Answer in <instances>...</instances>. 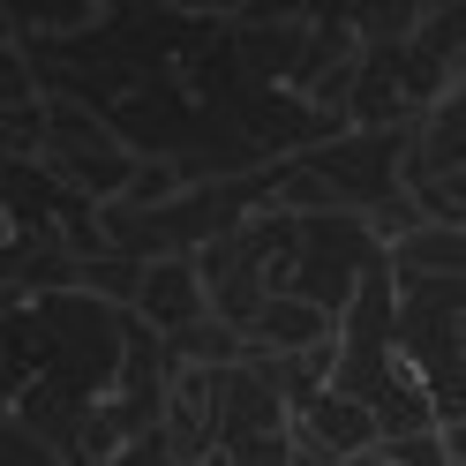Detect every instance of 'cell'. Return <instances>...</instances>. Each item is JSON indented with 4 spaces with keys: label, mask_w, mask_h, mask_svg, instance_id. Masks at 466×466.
I'll return each instance as SVG.
<instances>
[{
    "label": "cell",
    "mask_w": 466,
    "mask_h": 466,
    "mask_svg": "<svg viewBox=\"0 0 466 466\" xmlns=\"http://www.w3.org/2000/svg\"><path fill=\"white\" fill-rule=\"evenodd\" d=\"M211 466H226V459H211Z\"/></svg>",
    "instance_id": "ba28073f"
},
{
    "label": "cell",
    "mask_w": 466,
    "mask_h": 466,
    "mask_svg": "<svg viewBox=\"0 0 466 466\" xmlns=\"http://www.w3.org/2000/svg\"><path fill=\"white\" fill-rule=\"evenodd\" d=\"M384 459H391V466H451V451H444V429H414V436H384Z\"/></svg>",
    "instance_id": "5b68a950"
},
{
    "label": "cell",
    "mask_w": 466,
    "mask_h": 466,
    "mask_svg": "<svg viewBox=\"0 0 466 466\" xmlns=\"http://www.w3.org/2000/svg\"><path fill=\"white\" fill-rule=\"evenodd\" d=\"M324 346H339V316L324 301H301V294H271L264 316L248 324L256 361H294V354H324Z\"/></svg>",
    "instance_id": "7a4b0ae2"
},
{
    "label": "cell",
    "mask_w": 466,
    "mask_h": 466,
    "mask_svg": "<svg viewBox=\"0 0 466 466\" xmlns=\"http://www.w3.org/2000/svg\"><path fill=\"white\" fill-rule=\"evenodd\" d=\"M226 466H294V429L256 436V444H226Z\"/></svg>",
    "instance_id": "8992f818"
},
{
    "label": "cell",
    "mask_w": 466,
    "mask_h": 466,
    "mask_svg": "<svg viewBox=\"0 0 466 466\" xmlns=\"http://www.w3.org/2000/svg\"><path fill=\"white\" fill-rule=\"evenodd\" d=\"M136 316H143L158 339H181L188 324H203V316H211V286H203V264H196V256H158V264H143Z\"/></svg>",
    "instance_id": "6da1fadb"
},
{
    "label": "cell",
    "mask_w": 466,
    "mask_h": 466,
    "mask_svg": "<svg viewBox=\"0 0 466 466\" xmlns=\"http://www.w3.org/2000/svg\"><path fill=\"white\" fill-rule=\"evenodd\" d=\"M294 429H309V436H316V444H324V451H331L339 466L384 444V429H376V406L346 399V391H324V399H316V406H309V414H301Z\"/></svg>",
    "instance_id": "3957f363"
},
{
    "label": "cell",
    "mask_w": 466,
    "mask_h": 466,
    "mask_svg": "<svg viewBox=\"0 0 466 466\" xmlns=\"http://www.w3.org/2000/svg\"><path fill=\"white\" fill-rule=\"evenodd\" d=\"M399 279H466V226H414L391 248Z\"/></svg>",
    "instance_id": "277c9868"
},
{
    "label": "cell",
    "mask_w": 466,
    "mask_h": 466,
    "mask_svg": "<svg viewBox=\"0 0 466 466\" xmlns=\"http://www.w3.org/2000/svg\"><path fill=\"white\" fill-rule=\"evenodd\" d=\"M444 451H451V466H466V421H444Z\"/></svg>",
    "instance_id": "52a82bcc"
}]
</instances>
